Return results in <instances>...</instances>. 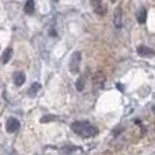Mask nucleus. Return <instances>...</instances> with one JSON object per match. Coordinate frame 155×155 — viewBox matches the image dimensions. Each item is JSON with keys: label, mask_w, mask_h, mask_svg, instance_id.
<instances>
[{"label": "nucleus", "mask_w": 155, "mask_h": 155, "mask_svg": "<svg viewBox=\"0 0 155 155\" xmlns=\"http://www.w3.org/2000/svg\"><path fill=\"white\" fill-rule=\"evenodd\" d=\"M71 129L80 137H93L98 135V128L87 121H75L71 124Z\"/></svg>", "instance_id": "obj_1"}, {"label": "nucleus", "mask_w": 155, "mask_h": 155, "mask_svg": "<svg viewBox=\"0 0 155 155\" xmlns=\"http://www.w3.org/2000/svg\"><path fill=\"white\" fill-rule=\"evenodd\" d=\"M80 61H82V53H80V52H74L72 56H71V60H70V71L72 74L79 72Z\"/></svg>", "instance_id": "obj_2"}, {"label": "nucleus", "mask_w": 155, "mask_h": 155, "mask_svg": "<svg viewBox=\"0 0 155 155\" xmlns=\"http://www.w3.org/2000/svg\"><path fill=\"white\" fill-rule=\"evenodd\" d=\"M19 128H21V124H19V121L16 120L15 117H10L7 120V123H5V129H7V132H10V134L16 132Z\"/></svg>", "instance_id": "obj_3"}, {"label": "nucleus", "mask_w": 155, "mask_h": 155, "mask_svg": "<svg viewBox=\"0 0 155 155\" xmlns=\"http://www.w3.org/2000/svg\"><path fill=\"white\" fill-rule=\"evenodd\" d=\"M105 82H106V78L102 72H97L95 76H94V80H93V84L95 88H98V90H101L102 87L105 86Z\"/></svg>", "instance_id": "obj_4"}, {"label": "nucleus", "mask_w": 155, "mask_h": 155, "mask_svg": "<svg viewBox=\"0 0 155 155\" xmlns=\"http://www.w3.org/2000/svg\"><path fill=\"white\" fill-rule=\"evenodd\" d=\"M137 54H140V56L143 57H154L155 56V51L151 48H148V46H144V45H140L137 46Z\"/></svg>", "instance_id": "obj_5"}, {"label": "nucleus", "mask_w": 155, "mask_h": 155, "mask_svg": "<svg viewBox=\"0 0 155 155\" xmlns=\"http://www.w3.org/2000/svg\"><path fill=\"white\" fill-rule=\"evenodd\" d=\"M91 5H93V8H94V11H95L98 15H105L106 14V5L104 4L102 2H99V0H95V2H93L91 3Z\"/></svg>", "instance_id": "obj_6"}, {"label": "nucleus", "mask_w": 155, "mask_h": 155, "mask_svg": "<svg viewBox=\"0 0 155 155\" xmlns=\"http://www.w3.org/2000/svg\"><path fill=\"white\" fill-rule=\"evenodd\" d=\"M114 26L117 29H121V26H123V11L120 7L116 8L114 11Z\"/></svg>", "instance_id": "obj_7"}, {"label": "nucleus", "mask_w": 155, "mask_h": 155, "mask_svg": "<svg viewBox=\"0 0 155 155\" xmlns=\"http://www.w3.org/2000/svg\"><path fill=\"white\" fill-rule=\"evenodd\" d=\"M25 80H26V76H25L23 72H15L14 74V83H15L16 86H22L25 83Z\"/></svg>", "instance_id": "obj_8"}, {"label": "nucleus", "mask_w": 155, "mask_h": 155, "mask_svg": "<svg viewBox=\"0 0 155 155\" xmlns=\"http://www.w3.org/2000/svg\"><path fill=\"white\" fill-rule=\"evenodd\" d=\"M136 18H137V22H139V23H144L146 18H147V10H146V8H140L136 14Z\"/></svg>", "instance_id": "obj_9"}, {"label": "nucleus", "mask_w": 155, "mask_h": 155, "mask_svg": "<svg viewBox=\"0 0 155 155\" xmlns=\"http://www.w3.org/2000/svg\"><path fill=\"white\" fill-rule=\"evenodd\" d=\"M40 87H41L40 83H33L31 87H30L29 91H27L29 97H35V95H37V93H38V90H40Z\"/></svg>", "instance_id": "obj_10"}, {"label": "nucleus", "mask_w": 155, "mask_h": 155, "mask_svg": "<svg viewBox=\"0 0 155 155\" xmlns=\"http://www.w3.org/2000/svg\"><path fill=\"white\" fill-rule=\"evenodd\" d=\"M11 56H12V49H5L4 51V53H3V56H2V63H8L10 61V59H11Z\"/></svg>", "instance_id": "obj_11"}, {"label": "nucleus", "mask_w": 155, "mask_h": 155, "mask_svg": "<svg viewBox=\"0 0 155 155\" xmlns=\"http://www.w3.org/2000/svg\"><path fill=\"white\" fill-rule=\"evenodd\" d=\"M25 11H26V14H29V15H33V14H34V2H33V0H29V2L26 3Z\"/></svg>", "instance_id": "obj_12"}, {"label": "nucleus", "mask_w": 155, "mask_h": 155, "mask_svg": "<svg viewBox=\"0 0 155 155\" xmlns=\"http://www.w3.org/2000/svg\"><path fill=\"white\" fill-rule=\"evenodd\" d=\"M84 88V76H80L76 82V90L78 91H82Z\"/></svg>", "instance_id": "obj_13"}, {"label": "nucleus", "mask_w": 155, "mask_h": 155, "mask_svg": "<svg viewBox=\"0 0 155 155\" xmlns=\"http://www.w3.org/2000/svg\"><path fill=\"white\" fill-rule=\"evenodd\" d=\"M56 120V116H44L42 118H41V123H49V121H54Z\"/></svg>", "instance_id": "obj_14"}]
</instances>
